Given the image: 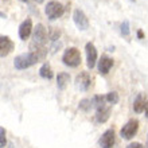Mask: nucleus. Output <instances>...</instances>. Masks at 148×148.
<instances>
[{
    "label": "nucleus",
    "mask_w": 148,
    "mask_h": 148,
    "mask_svg": "<svg viewBox=\"0 0 148 148\" xmlns=\"http://www.w3.org/2000/svg\"><path fill=\"white\" fill-rule=\"evenodd\" d=\"M127 148H144V145L141 144V143H137V141H135V143H131V144L127 145Z\"/></svg>",
    "instance_id": "4be33fe9"
},
{
    "label": "nucleus",
    "mask_w": 148,
    "mask_h": 148,
    "mask_svg": "<svg viewBox=\"0 0 148 148\" xmlns=\"http://www.w3.org/2000/svg\"><path fill=\"white\" fill-rule=\"evenodd\" d=\"M120 32H121V35L125 36V38L129 36V34H131V26H129L128 20H124V22L120 24Z\"/></svg>",
    "instance_id": "6ab92c4d"
},
{
    "label": "nucleus",
    "mask_w": 148,
    "mask_h": 148,
    "mask_svg": "<svg viewBox=\"0 0 148 148\" xmlns=\"http://www.w3.org/2000/svg\"><path fill=\"white\" fill-rule=\"evenodd\" d=\"M47 36H49L47 28L45 27L42 23H38L36 27H34V31H32V39H31V43H30V51L43 49L47 42Z\"/></svg>",
    "instance_id": "f03ea898"
},
{
    "label": "nucleus",
    "mask_w": 148,
    "mask_h": 148,
    "mask_svg": "<svg viewBox=\"0 0 148 148\" xmlns=\"http://www.w3.org/2000/svg\"><path fill=\"white\" fill-rule=\"evenodd\" d=\"M109 117H110V105L104 104V105L96 108V120H97V123H101V124L106 123Z\"/></svg>",
    "instance_id": "ddd939ff"
},
{
    "label": "nucleus",
    "mask_w": 148,
    "mask_h": 148,
    "mask_svg": "<svg viewBox=\"0 0 148 148\" xmlns=\"http://www.w3.org/2000/svg\"><path fill=\"white\" fill-rule=\"evenodd\" d=\"M20 1H23V3H27L28 0H20Z\"/></svg>",
    "instance_id": "a878e982"
},
{
    "label": "nucleus",
    "mask_w": 148,
    "mask_h": 148,
    "mask_svg": "<svg viewBox=\"0 0 148 148\" xmlns=\"http://www.w3.org/2000/svg\"><path fill=\"white\" fill-rule=\"evenodd\" d=\"M34 1H35V3H38V4H40V3H43L45 0H34Z\"/></svg>",
    "instance_id": "393cba45"
},
{
    "label": "nucleus",
    "mask_w": 148,
    "mask_h": 148,
    "mask_svg": "<svg viewBox=\"0 0 148 148\" xmlns=\"http://www.w3.org/2000/svg\"><path fill=\"white\" fill-rule=\"evenodd\" d=\"M0 18H1V19H5V18H7V15H5L3 11H0Z\"/></svg>",
    "instance_id": "b1692460"
},
{
    "label": "nucleus",
    "mask_w": 148,
    "mask_h": 148,
    "mask_svg": "<svg viewBox=\"0 0 148 148\" xmlns=\"http://www.w3.org/2000/svg\"><path fill=\"white\" fill-rule=\"evenodd\" d=\"M7 144V137H5V129L0 127V148H4Z\"/></svg>",
    "instance_id": "aec40b11"
},
{
    "label": "nucleus",
    "mask_w": 148,
    "mask_h": 148,
    "mask_svg": "<svg viewBox=\"0 0 148 148\" xmlns=\"http://www.w3.org/2000/svg\"><path fill=\"white\" fill-rule=\"evenodd\" d=\"M32 20L31 18H27L26 20H23L22 22V24L19 26V38L22 39V40H26V39L30 38V35H31L32 32Z\"/></svg>",
    "instance_id": "9b49d317"
},
{
    "label": "nucleus",
    "mask_w": 148,
    "mask_h": 148,
    "mask_svg": "<svg viewBox=\"0 0 148 148\" xmlns=\"http://www.w3.org/2000/svg\"><path fill=\"white\" fill-rule=\"evenodd\" d=\"M133 110L136 113H147V94H139L133 101Z\"/></svg>",
    "instance_id": "4468645a"
},
{
    "label": "nucleus",
    "mask_w": 148,
    "mask_h": 148,
    "mask_svg": "<svg viewBox=\"0 0 148 148\" xmlns=\"http://www.w3.org/2000/svg\"><path fill=\"white\" fill-rule=\"evenodd\" d=\"M45 14L50 20H57L65 14V5L57 0H51L45 7Z\"/></svg>",
    "instance_id": "20e7f679"
},
{
    "label": "nucleus",
    "mask_w": 148,
    "mask_h": 148,
    "mask_svg": "<svg viewBox=\"0 0 148 148\" xmlns=\"http://www.w3.org/2000/svg\"><path fill=\"white\" fill-rule=\"evenodd\" d=\"M113 66V59L109 58L108 55H101V58L98 61V73L102 74V75H106V74L109 73V70L112 69Z\"/></svg>",
    "instance_id": "f8f14e48"
},
{
    "label": "nucleus",
    "mask_w": 148,
    "mask_h": 148,
    "mask_svg": "<svg viewBox=\"0 0 148 148\" xmlns=\"http://www.w3.org/2000/svg\"><path fill=\"white\" fill-rule=\"evenodd\" d=\"M62 62L69 67H78L81 65V53L77 47H69L65 50Z\"/></svg>",
    "instance_id": "7ed1b4c3"
},
{
    "label": "nucleus",
    "mask_w": 148,
    "mask_h": 148,
    "mask_svg": "<svg viewBox=\"0 0 148 148\" xmlns=\"http://www.w3.org/2000/svg\"><path fill=\"white\" fill-rule=\"evenodd\" d=\"M73 20L75 27L79 30V31H86L89 28V18L86 16V14L79 8H75L73 12Z\"/></svg>",
    "instance_id": "423d86ee"
},
{
    "label": "nucleus",
    "mask_w": 148,
    "mask_h": 148,
    "mask_svg": "<svg viewBox=\"0 0 148 148\" xmlns=\"http://www.w3.org/2000/svg\"><path fill=\"white\" fill-rule=\"evenodd\" d=\"M78 108L81 110H84V112H89L93 106H92V100L90 98H82L81 101H79V104H78Z\"/></svg>",
    "instance_id": "a211bd4d"
},
{
    "label": "nucleus",
    "mask_w": 148,
    "mask_h": 148,
    "mask_svg": "<svg viewBox=\"0 0 148 148\" xmlns=\"http://www.w3.org/2000/svg\"><path fill=\"white\" fill-rule=\"evenodd\" d=\"M105 102L109 105H116L119 102V93L117 92H109L108 94H105Z\"/></svg>",
    "instance_id": "f3484780"
},
{
    "label": "nucleus",
    "mask_w": 148,
    "mask_h": 148,
    "mask_svg": "<svg viewBox=\"0 0 148 148\" xmlns=\"http://www.w3.org/2000/svg\"><path fill=\"white\" fill-rule=\"evenodd\" d=\"M74 85L79 92H86L92 86V77L88 71H81L74 79Z\"/></svg>",
    "instance_id": "0eeeda50"
},
{
    "label": "nucleus",
    "mask_w": 148,
    "mask_h": 148,
    "mask_svg": "<svg viewBox=\"0 0 148 148\" xmlns=\"http://www.w3.org/2000/svg\"><path fill=\"white\" fill-rule=\"evenodd\" d=\"M114 139H116V133H114V129H108L101 135L100 140H98V144L101 148H113L114 145Z\"/></svg>",
    "instance_id": "9d476101"
},
{
    "label": "nucleus",
    "mask_w": 148,
    "mask_h": 148,
    "mask_svg": "<svg viewBox=\"0 0 148 148\" xmlns=\"http://www.w3.org/2000/svg\"><path fill=\"white\" fill-rule=\"evenodd\" d=\"M1 1H8V0H1Z\"/></svg>",
    "instance_id": "cd10ccee"
},
{
    "label": "nucleus",
    "mask_w": 148,
    "mask_h": 148,
    "mask_svg": "<svg viewBox=\"0 0 148 148\" xmlns=\"http://www.w3.org/2000/svg\"><path fill=\"white\" fill-rule=\"evenodd\" d=\"M131 1H133V3H135V1H136V0H131Z\"/></svg>",
    "instance_id": "bb28decb"
},
{
    "label": "nucleus",
    "mask_w": 148,
    "mask_h": 148,
    "mask_svg": "<svg viewBox=\"0 0 148 148\" xmlns=\"http://www.w3.org/2000/svg\"><path fill=\"white\" fill-rule=\"evenodd\" d=\"M137 38H139V39H144V32L141 31V30H139V31H137Z\"/></svg>",
    "instance_id": "5701e85b"
},
{
    "label": "nucleus",
    "mask_w": 148,
    "mask_h": 148,
    "mask_svg": "<svg viewBox=\"0 0 148 148\" xmlns=\"http://www.w3.org/2000/svg\"><path fill=\"white\" fill-rule=\"evenodd\" d=\"M59 36H61V31H59L58 28H55V27H51L50 30V39L54 42V40H58Z\"/></svg>",
    "instance_id": "412c9836"
},
{
    "label": "nucleus",
    "mask_w": 148,
    "mask_h": 148,
    "mask_svg": "<svg viewBox=\"0 0 148 148\" xmlns=\"http://www.w3.org/2000/svg\"><path fill=\"white\" fill-rule=\"evenodd\" d=\"M39 75L42 78H45V79H51V78L54 77V73H53V69H51L50 63L49 62H45L40 66V69H39Z\"/></svg>",
    "instance_id": "dca6fc26"
},
{
    "label": "nucleus",
    "mask_w": 148,
    "mask_h": 148,
    "mask_svg": "<svg viewBox=\"0 0 148 148\" xmlns=\"http://www.w3.org/2000/svg\"><path fill=\"white\" fill-rule=\"evenodd\" d=\"M69 81H70V74L65 73V71L59 73L58 75H57V86H58V89L59 90H63L67 86Z\"/></svg>",
    "instance_id": "2eb2a0df"
},
{
    "label": "nucleus",
    "mask_w": 148,
    "mask_h": 148,
    "mask_svg": "<svg viewBox=\"0 0 148 148\" xmlns=\"http://www.w3.org/2000/svg\"><path fill=\"white\" fill-rule=\"evenodd\" d=\"M85 53H86V66L89 67L90 70L96 66L98 59V54H97V49L94 46L93 42H88L85 46Z\"/></svg>",
    "instance_id": "6e6552de"
},
{
    "label": "nucleus",
    "mask_w": 148,
    "mask_h": 148,
    "mask_svg": "<svg viewBox=\"0 0 148 148\" xmlns=\"http://www.w3.org/2000/svg\"><path fill=\"white\" fill-rule=\"evenodd\" d=\"M137 131H139V120L137 119H131V120L127 121L123 125V128L120 131V135L124 140H131L137 133Z\"/></svg>",
    "instance_id": "39448f33"
},
{
    "label": "nucleus",
    "mask_w": 148,
    "mask_h": 148,
    "mask_svg": "<svg viewBox=\"0 0 148 148\" xmlns=\"http://www.w3.org/2000/svg\"><path fill=\"white\" fill-rule=\"evenodd\" d=\"M47 55V49H39V50H34V51H28L24 54H19L18 57H15L14 59V67L16 70H24L28 67L34 66L38 62L43 61Z\"/></svg>",
    "instance_id": "f257e3e1"
},
{
    "label": "nucleus",
    "mask_w": 148,
    "mask_h": 148,
    "mask_svg": "<svg viewBox=\"0 0 148 148\" xmlns=\"http://www.w3.org/2000/svg\"><path fill=\"white\" fill-rule=\"evenodd\" d=\"M15 49V43L7 35H0V58L10 55Z\"/></svg>",
    "instance_id": "1a4fd4ad"
}]
</instances>
